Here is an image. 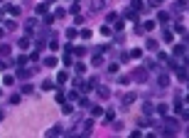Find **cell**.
<instances>
[{
    "mask_svg": "<svg viewBox=\"0 0 189 138\" xmlns=\"http://www.w3.org/2000/svg\"><path fill=\"white\" fill-rule=\"evenodd\" d=\"M130 79H135V81H147V69L145 67H138L130 71Z\"/></svg>",
    "mask_w": 189,
    "mask_h": 138,
    "instance_id": "cell-1",
    "label": "cell"
},
{
    "mask_svg": "<svg viewBox=\"0 0 189 138\" xmlns=\"http://www.w3.org/2000/svg\"><path fill=\"white\" fill-rule=\"evenodd\" d=\"M32 74H34V69H32V67H25V69H20V71H17V76H20V79H30Z\"/></svg>",
    "mask_w": 189,
    "mask_h": 138,
    "instance_id": "cell-2",
    "label": "cell"
},
{
    "mask_svg": "<svg viewBox=\"0 0 189 138\" xmlns=\"http://www.w3.org/2000/svg\"><path fill=\"white\" fill-rule=\"evenodd\" d=\"M5 12L12 15V17H17V15H20V7H17V5H5Z\"/></svg>",
    "mask_w": 189,
    "mask_h": 138,
    "instance_id": "cell-3",
    "label": "cell"
},
{
    "mask_svg": "<svg viewBox=\"0 0 189 138\" xmlns=\"http://www.w3.org/2000/svg\"><path fill=\"white\" fill-rule=\"evenodd\" d=\"M25 30H27V34H32L34 30H37V20H32V17H30V20L25 22Z\"/></svg>",
    "mask_w": 189,
    "mask_h": 138,
    "instance_id": "cell-4",
    "label": "cell"
},
{
    "mask_svg": "<svg viewBox=\"0 0 189 138\" xmlns=\"http://www.w3.org/2000/svg\"><path fill=\"white\" fill-rule=\"evenodd\" d=\"M91 64H94V67H101V64H103V57H101V52H94V57H91Z\"/></svg>",
    "mask_w": 189,
    "mask_h": 138,
    "instance_id": "cell-5",
    "label": "cell"
},
{
    "mask_svg": "<svg viewBox=\"0 0 189 138\" xmlns=\"http://www.w3.org/2000/svg\"><path fill=\"white\" fill-rule=\"evenodd\" d=\"M44 67H57V57L54 54H49V57H44V62H42Z\"/></svg>",
    "mask_w": 189,
    "mask_h": 138,
    "instance_id": "cell-6",
    "label": "cell"
},
{
    "mask_svg": "<svg viewBox=\"0 0 189 138\" xmlns=\"http://www.w3.org/2000/svg\"><path fill=\"white\" fill-rule=\"evenodd\" d=\"M133 101H135V94H133V91H130V94H123V108H125V106H130Z\"/></svg>",
    "mask_w": 189,
    "mask_h": 138,
    "instance_id": "cell-7",
    "label": "cell"
},
{
    "mask_svg": "<svg viewBox=\"0 0 189 138\" xmlns=\"http://www.w3.org/2000/svg\"><path fill=\"white\" fill-rule=\"evenodd\" d=\"M157 84L165 89V86H169V74H160V79H157Z\"/></svg>",
    "mask_w": 189,
    "mask_h": 138,
    "instance_id": "cell-8",
    "label": "cell"
},
{
    "mask_svg": "<svg viewBox=\"0 0 189 138\" xmlns=\"http://www.w3.org/2000/svg\"><path fill=\"white\" fill-rule=\"evenodd\" d=\"M57 81H59V84H66V81H69V71H59V74H57Z\"/></svg>",
    "mask_w": 189,
    "mask_h": 138,
    "instance_id": "cell-9",
    "label": "cell"
},
{
    "mask_svg": "<svg viewBox=\"0 0 189 138\" xmlns=\"http://www.w3.org/2000/svg\"><path fill=\"white\" fill-rule=\"evenodd\" d=\"M98 96H101V99H108V96H111V91H108L106 86H98Z\"/></svg>",
    "mask_w": 189,
    "mask_h": 138,
    "instance_id": "cell-10",
    "label": "cell"
},
{
    "mask_svg": "<svg viewBox=\"0 0 189 138\" xmlns=\"http://www.w3.org/2000/svg\"><path fill=\"white\" fill-rule=\"evenodd\" d=\"M81 128H84V133H91V128H94V121H84V123H81Z\"/></svg>",
    "mask_w": 189,
    "mask_h": 138,
    "instance_id": "cell-11",
    "label": "cell"
},
{
    "mask_svg": "<svg viewBox=\"0 0 189 138\" xmlns=\"http://www.w3.org/2000/svg\"><path fill=\"white\" fill-rule=\"evenodd\" d=\"M157 20H160V22H167V20H169V12H167V10H160Z\"/></svg>",
    "mask_w": 189,
    "mask_h": 138,
    "instance_id": "cell-12",
    "label": "cell"
},
{
    "mask_svg": "<svg viewBox=\"0 0 189 138\" xmlns=\"http://www.w3.org/2000/svg\"><path fill=\"white\" fill-rule=\"evenodd\" d=\"M162 39H165V42H172V39H174V34L169 32V27H167V30L162 32Z\"/></svg>",
    "mask_w": 189,
    "mask_h": 138,
    "instance_id": "cell-13",
    "label": "cell"
},
{
    "mask_svg": "<svg viewBox=\"0 0 189 138\" xmlns=\"http://www.w3.org/2000/svg\"><path fill=\"white\" fill-rule=\"evenodd\" d=\"M74 37H79L76 27H69V30H66V39H74Z\"/></svg>",
    "mask_w": 189,
    "mask_h": 138,
    "instance_id": "cell-14",
    "label": "cell"
},
{
    "mask_svg": "<svg viewBox=\"0 0 189 138\" xmlns=\"http://www.w3.org/2000/svg\"><path fill=\"white\" fill-rule=\"evenodd\" d=\"M143 30H155V20H145L143 22Z\"/></svg>",
    "mask_w": 189,
    "mask_h": 138,
    "instance_id": "cell-15",
    "label": "cell"
},
{
    "mask_svg": "<svg viewBox=\"0 0 189 138\" xmlns=\"http://www.w3.org/2000/svg\"><path fill=\"white\" fill-rule=\"evenodd\" d=\"M147 49H150V52H155V49H157V39H152V37H150V39H147Z\"/></svg>",
    "mask_w": 189,
    "mask_h": 138,
    "instance_id": "cell-16",
    "label": "cell"
},
{
    "mask_svg": "<svg viewBox=\"0 0 189 138\" xmlns=\"http://www.w3.org/2000/svg\"><path fill=\"white\" fill-rule=\"evenodd\" d=\"M42 89H44V91H52V89H54V84H52L49 79H44V81H42Z\"/></svg>",
    "mask_w": 189,
    "mask_h": 138,
    "instance_id": "cell-17",
    "label": "cell"
},
{
    "mask_svg": "<svg viewBox=\"0 0 189 138\" xmlns=\"http://www.w3.org/2000/svg\"><path fill=\"white\" fill-rule=\"evenodd\" d=\"M59 133H62V126H54V128L47 131V136H59Z\"/></svg>",
    "mask_w": 189,
    "mask_h": 138,
    "instance_id": "cell-18",
    "label": "cell"
},
{
    "mask_svg": "<svg viewBox=\"0 0 189 138\" xmlns=\"http://www.w3.org/2000/svg\"><path fill=\"white\" fill-rule=\"evenodd\" d=\"M167 111H169L167 104H160V106H157V113H162V116H167Z\"/></svg>",
    "mask_w": 189,
    "mask_h": 138,
    "instance_id": "cell-19",
    "label": "cell"
},
{
    "mask_svg": "<svg viewBox=\"0 0 189 138\" xmlns=\"http://www.w3.org/2000/svg\"><path fill=\"white\" fill-rule=\"evenodd\" d=\"M103 5H106V0H94V2H91V7H94V10H101Z\"/></svg>",
    "mask_w": 189,
    "mask_h": 138,
    "instance_id": "cell-20",
    "label": "cell"
},
{
    "mask_svg": "<svg viewBox=\"0 0 189 138\" xmlns=\"http://www.w3.org/2000/svg\"><path fill=\"white\" fill-rule=\"evenodd\" d=\"M34 12H37V15H47V5H44V2H42V5H37V10H34Z\"/></svg>",
    "mask_w": 189,
    "mask_h": 138,
    "instance_id": "cell-21",
    "label": "cell"
},
{
    "mask_svg": "<svg viewBox=\"0 0 189 138\" xmlns=\"http://www.w3.org/2000/svg\"><path fill=\"white\" fill-rule=\"evenodd\" d=\"M74 54H76V57H84V54H86V47H74Z\"/></svg>",
    "mask_w": 189,
    "mask_h": 138,
    "instance_id": "cell-22",
    "label": "cell"
},
{
    "mask_svg": "<svg viewBox=\"0 0 189 138\" xmlns=\"http://www.w3.org/2000/svg\"><path fill=\"white\" fill-rule=\"evenodd\" d=\"M101 113H103L101 106H91V116H101Z\"/></svg>",
    "mask_w": 189,
    "mask_h": 138,
    "instance_id": "cell-23",
    "label": "cell"
},
{
    "mask_svg": "<svg viewBox=\"0 0 189 138\" xmlns=\"http://www.w3.org/2000/svg\"><path fill=\"white\" fill-rule=\"evenodd\" d=\"M184 49H187V47H184V44H177V47H174V54H177V57H179V54H184Z\"/></svg>",
    "mask_w": 189,
    "mask_h": 138,
    "instance_id": "cell-24",
    "label": "cell"
},
{
    "mask_svg": "<svg viewBox=\"0 0 189 138\" xmlns=\"http://www.w3.org/2000/svg\"><path fill=\"white\" fill-rule=\"evenodd\" d=\"M71 62H74V54L66 52V54H64V64H71Z\"/></svg>",
    "mask_w": 189,
    "mask_h": 138,
    "instance_id": "cell-25",
    "label": "cell"
},
{
    "mask_svg": "<svg viewBox=\"0 0 189 138\" xmlns=\"http://www.w3.org/2000/svg\"><path fill=\"white\" fill-rule=\"evenodd\" d=\"M123 128H125V126H123V123H121V121H113V131H118V133H121V131H123Z\"/></svg>",
    "mask_w": 189,
    "mask_h": 138,
    "instance_id": "cell-26",
    "label": "cell"
},
{
    "mask_svg": "<svg viewBox=\"0 0 189 138\" xmlns=\"http://www.w3.org/2000/svg\"><path fill=\"white\" fill-rule=\"evenodd\" d=\"M121 30H123V22H121V20H116V25H113V32H121Z\"/></svg>",
    "mask_w": 189,
    "mask_h": 138,
    "instance_id": "cell-27",
    "label": "cell"
},
{
    "mask_svg": "<svg viewBox=\"0 0 189 138\" xmlns=\"http://www.w3.org/2000/svg\"><path fill=\"white\" fill-rule=\"evenodd\" d=\"M20 47H22V49H27V47H30V39H27V37H22V39H20Z\"/></svg>",
    "mask_w": 189,
    "mask_h": 138,
    "instance_id": "cell-28",
    "label": "cell"
},
{
    "mask_svg": "<svg viewBox=\"0 0 189 138\" xmlns=\"http://www.w3.org/2000/svg\"><path fill=\"white\" fill-rule=\"evenodd\" d=\"M130 57H135V59L143 57V49H130Z\"/></svg>",
    "mask_w": 189,
    "mask_h": 138,
    "instance_id": "cell-29",
    "label": "cell"
},
{
    "mask_svg": "<svg viewBox=\"0 0 189 138\" xmlns=\"http://www.w3.org/2000/svg\"><path fill=\"white\" fill-rule=\"evenodd\" d=\"M143 108H145V113H147V116H150V113H152V111H155V106H152V104H145V106H143Z\"/></svg>",
    "mask_w": 189,
    "mask_h": 138,
    "instance_id": "cell-30",
    "label": "cell"
},
{
    "mask_svg": "<svg viewBox=\"0 0 189 138\" xmlns=\"http://www.w3.org/2000/svg\"><path fill=\"white\" fill-rule=\"evenodd\" d=\"M111 121H116V113H113V111H108V113H106V123H111Z\"/></svg>",
    "mask_w": 189,
    "mask_h": 138,
    "instance_id": "cell-31",
    "label": "cell"
},
{
    "mask_svg": "<svg viewBox=\"0 0 189 138\" xmlns=\"http://www.w3.org/2000/svg\"><path fill=\"white\" fill-rule=\"evenodd\" d=\"M0 54H2V57L10 54V47H7V44H0Z\"/></svg>",
    "mask_w": 189,
    "mask_h": 138,
    "instance_id": "cell-32",
    "label": "cell"
},
{
    "mask_svg": "<svg viewBox=\"0 0 189 138\" xmlns=\"http://www.w3.org/2000/svg\"><path fill=\"white\" fill-rule=\"evenodd\" d=\"M160 62H169V57H167V52H160V57H157Z\"/></svg>",
    "mask_w": 189,
    "mask_h": 138,
    "instance_id": "cell-33",
    "label": "cell"
},
{
    "mask_svg": "<svg viewBox=\"0 0 189 138\" xmlns=\"http://www.w3.org/2000/svg\"><path fill=\"white\" fill-rule=\"evenodd\" d=\"M62 111H64V113H71L74 108H71V104H64V106H62Z\"/></svg>",
    "mask_w": 189,
    "mask_h": 138,
    "instance_id": "cell-34",
    "label": "cell"
},
{
    "mask_svg": "<svg viewBox=\"0 0 189 138\" xmlns=\"http://www.w3.org/2000/svg\"><path fill=\"white\" fill-rule=\"evenodd\" d=\"M101 32H103V34H106V37H108V34H113V30H111V27L106 25V27H101Z\"/></svg>",
    "mask_w": 189,
    "mask_h": 138,
    "instance_id": "cell-35",
    "label": "cell"
},
{
    "mask_svg": "<svg viewBox=\"0 0 189 138\" xmlns=\"http://www.w3.org/2000/svg\"><path fill=\"white\" fill-rule=\"evenodd\" d=\"M84 71H86V67H84V64L79 62V64H76V74H84Z\"/></svg>",
    "mask_w": 189,
    "mask_h": 138,
    "instance_id": "cell-36",
    "label": "cell"
},
{
    "mask_svg": "<svg viewBox=\"0 0 189 138\" xmlns=\"http://www.w3.org/2000/svg\"><path fill=\"white\" fill-rule=\"evenodd\" d=\"M179 113H182V116H184V118H189V108H182V111H179Z\"/></svg>",
    "mask_w": 189,
    "mask_h": 138,
    "instance_id": "cell-37",
    "label": "cell"
},
{
    "mask_svg": "<svg viewBox=\"0 0 189 138\" xmlns=\"http://www.w3.org/2000/svg\"><path fill=\"white\" fill-rule=\"evenodd\" d=\"M47 2H57V0H47Z\"/></svg>",
    "mask_w": 189,
    "mask_h": 138,
    "instance_id": "cell-38",
    "label": "cell"
},
{
    "mask_svg": "<svg viewBox=\"0 0 189 138\" xmlns=\"http://www.w3.org/2000/svg\"><path fill=\"white\" fill-rule=\"evenodd\" d=\"M0 121H2V111H0Z\"/></svg>",
    "mask_w": 189,
    "mask_h": 138,
    "instance_id": "cell-39",
    "label": "cell"
},
{
    "mask_svg": "<svg viewBox=\"0 0 189 138\" xmlns=\"http://www.w3.org/2000/svg\"><path fill=\"white\" fill-rule=\"evenodd\" d=\"M2 32H5V30H0V37H2Z\"/></svg>",
    "mask_w": 189,
    "mask_h": 138,
    "instance_id": "cell-40",
    "label": "cell"
},
{
    "mask_svg": "<svg viewBox=\"0 0 189 138\" xmlns=\"http://www.w3.org/2000/svg\"><path fill=\"white\" fill-rule=\"evenodd\" d=\"M187 104H189V94H187Z\"/></svg>",
    "mask_w": 189,
    "mask_h": 138,
    "instance_id": "cell-41",
    "label": "cell"
}]
</instances>
